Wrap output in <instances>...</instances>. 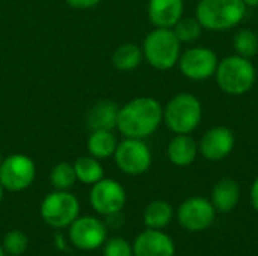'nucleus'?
<instances>
[{"label":"nucleus","mask_w":258,"mask_h":256,"mask_svg":"<svg viewBox=\"0 0 258 256\" xmlns=\"http://www.w3.org/2000/svg\"><path fill=\"white\" fill-rule=\"evenodd\" d=\"M86 145H88L89 155L98 160H104L113 157L118 142L112 130H94L91 131Z\"/></svg>","instance_id":"obj_19"},{"label":"nucleus","mask_w":258,"mask_h":256,"mask_svg":"<svg viewBox=\"0 0 258 256\" xmlns=\"http://www.w3.org/2000/svg\"><path fill=\"white\" fill-rule=\"evenodd\" d=\"M218 63V54L212 48L197 45L181 51L177 65L186 78L194 81H204L210 77H215Z\"/></svg>","instance_id":"obj_9"},{"label":"nucleus","mask_w":258,"mask_h":256,"mask_svg":"<svg viewBox=\"0 0 258 256\" xmlns=\"http://www.w3.org/2000/svg\"><path fill=\"white\" fill-rule=\"evenodd\" d=\"M113 160L116 167L122 174L138 177L145 174L151 167L153 154L144 139L124 137V140L116 145Z\"/></svg>","instance_id":"obj_7"},{"label":"nucleus","mask_w":258,"mask_h":256,"mask_svg":"<svg viewBox=\"0 0 258 256\" xmlns=\"http://www.w3.org/2000/svg\"><path fill=\"white\" fill-rule=\"evenodd\" d=\"M56 243H57V246H59V247L65 249V244H63V238H62L60 235H56Z\"/></svg>","instance_id":"obj_31"},{"label":"nucleus","mask_w":258,"mask_h":256,"mask_svg":"<svg viewBox=\"0 0 258 256\" xmlns=\"http://www.w3.org/2000/svg\"><path fill=\"white\" fill-rule=\"evenodd\" d=\"M163 122V106L153 97H138L119 107L116 130L124 137L147 139Z\"/></svg>","instance_id":"obj_1"},{"label":"nucleus","mask_w":258,"mask_h":256,"mask_svg":"<svg viewBox=\"0 0 258 256\" xmlns=\"http://www.w3.org/2000/svg\"><path fill=\"white\" fill-rule=\"evenodd\" d=\"M133 256H175V244L162 229L147 228L133 243Z\"/></svg>","instance_id":"obj_14"},{"label":"nucleus","mask_w":258,"mask_h":256,"mask_svg":"<svg viewBox=\"0 0 258 256\" xmlns=\"http://www.w3.org/2000/svg\"><path fill=\"white\" fill-rule=\"evenodd\" d=\"M3 187H2V184H0V204H2V199H3Z\"/></svg>","instance_id":"obj_32"},{"label":"nucleus","mask_w":258,"mask_h":256,"mask_svg":"<svg viewBox=\"0 0 258 256\" xmlns=\"http://www.w3.org/2000/svg\"><path fill=\"white\" fill-rule=\"evenodd\" d=\"M127 201L124 187L110 178H101L98 183L92 184L89 192V202L95 213L101 216L118 214Z\"/></svg>","instance_id":"obj_10"},{"label":"nucleus","mask_w":258,"mask_h":256,"mask_svg":"<svg viewBox=\"0 0 258 256\" xmlns=\"http://www.w3.org/2000/svg\"><path fill=\"white\" fill-rule=\"evenodd\" d=\"M236 146V136L231 128L224 125H216L209 128L200 143V154L209 161H221L227 158Z\"/></svg>","instance_id":"obj_13"},{"label":"nucleus","mask_w":258,"mask_h":256,"mask_svg":"<svg viewBox=\"0 0 258 256\" xmlns=\"http://www.w3.org/2000/svg\"><path fill=\"white\" fill-rule=\"evenodd\" d=\"M246 8H258V0H242Z\"/></svg>","instance_id":"obj_30"},{"label":"nucleus","mask_w":258,"mask_h":256,"mask_svg":"<svg viewBox=\"0 0 258 256\" xmlns=\"http://www.w3.org/2000/svg\"><path fill=\"white\" fill-rule=\"evenodd\" d=\"M175 36L181 44H194L203 33V26L197 17H181L180 21L172 27Z\"/></svg>","instance_id":"obj_24"},{"label":"nucleus","mask_w":258,"mask_h":256,"mask_svg":"<svg viewBox=\"0 0 258 256\" xmlns=\"http://www.w3.org/2000/svg\"><path fill=\"white\" fill-rule=\"evenodd\" d=\"M5 253L11 256H21L29 246V238L23 231H9L6 232V235L3 237V243H2Z\"/></svg>","instance_id":"obj_26"},{"label":"nucleus","mask_w":258,"mask_h":256,"mask_svg":"<svg viewBox=\"0 0 258 256\" xmlns=\"http://www.w3.org/2000/svg\"><path fill=\"white\" fill-rule=\"evenodd\" d=\"M2 161H3V157H2V152H0V164H2Z\"/></svg>","instance_id":"obj_34"},{"label":"nucleus","mask_w":258,"mask_h":256,"mask_svg":"<svg viewBox=\"0 0 258 256\" xmlns=\"http://www.w3.org/2000/svg\"><path fill=\"white\" fill-rule=\"evenodd\" d=\"M144 60V53L142 47L125 42L116 47V50L112 54V63L116 69L119 71H132L136 69Z\"/></svg>","instance_id":"obj_21"},{"label":"nucleus","mask_w":258,"mask_h":256,"mask_svg":"<svg viewBox=\"0 0 258 256\" xmlns=\"http://www.w3.org/2000/svg\"><path fill=\"white\" fill-rule=\"evenodd\" d=\"M184 14L183 0H150L148 18L154 27L172 29Z\"/></svg>","instance_id":"obj_15"},{"label":"nucleus","mask_w":258,"mask_h":256,"mask_svg":"<svg viewBox=\"0 0 258 256\" xmlns=\"http://www.w3.org/2000/svg\"><path fill=\"white\" fill-rule=\"evenodd\" d=\"M68 237L74 247L91 252L104 244L107 240V228L100 219L94 216H83L77 217L68 226Z\"/></svg>","instance_id":"obj_11"},{"label":"nucleus","mask_w":258,"mask_h":256,"mask_svg":"<svg viewBox=\"0 0 258 256\" xmlns=\"http://www.w3.org/2000/svg\"><path fill=\"white\" fill-rule=\"evenodd\" d=\"M119 106L112 100H98L94 103L85 116L86 127L94 130H113L118 122Z\"/></svg>","instance_id":"obj_16"},{"label":"nucleus","mask_w":258,"mask_h":256,"mask_svg":"<svg viewBox=\"0 0 258 256\" xmlns=\"http://www.w3.org/2000/svg\"><path fill=\"white\" fill-rule=\"evenodd\" d=\"M0 256H6V253H5V249H3V246L0 244Z\"/></svg>","instance_id":"obj_33"},{"label":"nucleus","mask_w":258,"mask_h":256,"mask_svg":"<svg viewBox=\"0 0 258 256\" xmlns=\"http://www.w3.org/2000/svg\"><path fill=\"white\" fill-rule=\"evenodd\" d=\"M240 199V186L233 178L219 180L212 190V204L219 213H230Z\"/></svg>","instance_id":"obj_18"},{"label":"nucleus","mask_w":258,"mask_h":256,"mask_svg":"<svg viewBox=\"0 0 258 256\" xmlns=\"http://www.w3.org/2000/svg\"><path fill=\"white\" fill-rule=\"evenodd\" d=\"M177 219L181 228L200 232L209 229L215 219H216V210L212 204V201L200 196H194L186 199L177 211Z\"/></svg>","instance_id":"obj_12"},{"label":"nucleus","mask_w":258,"mask_h":256,"mask_svg":"<svg viewBox=\"0 0 258 256\" xmlns=\"http://www.w3.org/2000/svg\"><path fill=\"white\" fill-rule=\"evenodd\" d=\"M198 143L190 134H175L168 143V160L177 167L190 166L198 155Z\"/></svg>","instance_id":"obj_17"},{"label":"nucleus","mask_w":258,"mask_h":256,"mask_svg":"<svg viewBox=\"0 0 258 256\" xmlns=\"http://www.w3.org/2000/svg\"><path fill=\"white\" fill-rule=\"evenodd\" d=\"M103 256H133V246L121 237H113L104 241Z\"/></svg>","instance_id":"obj_27"},{"label":"nucleus","mask_w":258,"mask_h":256,"mask_svg":"<svg viewBox=\"0 0 258 256\" xmlns=\"http://www.w3.org/2000/svg\"><path fill=\"white\" fill-rule=\"evenodd\" d=\"M74 170H76V178L82 184L92 186L98 183L101 178H104V170L98 158L92 155H82L74 161Z\"/></svg>","instance_id":"obj_22"},{"label":"nucleus","mask_w":258,"mask_h":256,"mask_svg":"<svg viewBox=\"0 0 258 256\" xmlns=\"http://www.w3.org/2000/svg\"><path fill=\"white\" fill-rule=\"evenodd\" d=\"M236 54L252 59L258 54V35L251 29H240L233 38Z\"/></svg>","instance_id":"obj_23"},{"label":"nucleus","mask_w":258,"mask_h":256,"mask_svg":"<svg viewBox=\"0 0 258 256\" xmlns=\"http://www.w3.org/2000/svg\"><path fill=\"white\" fill-rule=\"evenodd\" d=\"M251 204H252L254 210L258 213V177L254 180V183L251 186Z\"/></svg>","instance_id":"obj_29"},{"label":"nucleus","mask_w":258,"mask_h":256,"mask_svg":"<svg viewBox=\"0 0 258 256\" xmlns=\"http://www.w3.org/2000/svg\"><path fill=\"white\" fill-rule=\"evenodd\" d=\"M174 217V210L166 201H153L144 210V223L148 229H163Z\"/></svg>","instance_id":"obj_20"},{"label":"nucleus","mask_w":258,"mask_h":256,"mask_svg":"<svg viewBox=\"0 0 258 256\" xmlns=\"http://www.w3.org/2000/svg\"><path fill=\"white\" fill-rule=\"evenodd\" d=\"M203 119V104L189 92L174 95L163 107V122L174 134L194 133Z\"/></svg>","instance_id":"obj_4"},{"label":"nucleus","mask_w":258,"mask_h":256,"mask_svg":"<svg viewBox=\"0 0 258 256\" xmlns=\"http://www.w3.org/2000/svg\"><path fill=\"white\" fill-rule=\"evenodd\" d=\"M215 80L218 88L231 97L245 95L252 89L257 80V69L251 59L231 54L219 60Z\"/></svg>","instance_id":"obj_2"},{"label":"nucleus","mask_w":258,"mask_h":256,"mask_svg":"<svg viewBox=\"0 0 258 256\" xmlns=\"http://www.w3.org/2000/svg\"><path fill=\"white\" fill-rule=\"evenodd\" d=\"M39 213L48 226L54 229H63L79 217L80 204L68 190H54L42 199Z\"/></svg>","instance_id":"obj_6"},{"label":"nucleus","mask_w":258,"mask_h":256,"mask_svg":"<svg viewBox=\"0 0 258 256\" xmlns=\"http://www.w3.org/2000/svg\"><path fill=\"white\" fill-rule=\"evenodd\" d=\"M100 2L101 0H67V3L76 9H89V8L97 6Z\"/></svg>","instance_id":"obj_28"},{"label":"nucleus","mask_w":258,"mask_h":256,"mask_svg":"<svg viewBox=\"0 0 258 256\" xmlns=\"http://www.w3.org/2000/svg\"><path fill=\"white\" fill-rule=\"evenodd\" d=\"M144 59L159 71L172 69L181 54V42L172 29L156 27L151 30L142 44Z\"/></svg>","instance_id":"obj_5"},{"label":"nucleus","mask_w":258,"mask_h":256,"mask_svg":"<svg viewBox=\"0 0 258 256\" xmlns=\"http://www.w3.org/2000/svg\"><path fill=\"white\" fill-rule=\"evenodd\" d=\"M36 177V166L26 154H12L0 164V184L8 192H23L32 186Z\"/></svg>","instance_id":"obj_8"},{"label":"nucleus","mask_w":258,"mask_h":256,"mask_svg":"<svg viewBox=\"0 0 258 256\" xmlns=\"http://www.w3.org/2000/svg\"><path fill=\"white\" fill-rule=\"evenodd\" d=\"M246 9L242 0H200L195 8V17L203 29L225 32L243 21Z\"/></svg>","instance_id":"obj_3"},{"label":"nucleus","mask_w":258,"mask_h":256,"mask_svg":"<svg viewBox=\"0 0 258 256\" xmlns=\"http://www.w3.org/2000/svg\"><path fill=\"white\" fill-rule=\"evenodd\" d=\"M50 181H51V186L56 190H70L77 181L74 166L71 163H67V161L57 163L51 169Z\"/></svg>","instance_id":"obj_25"}]
</instances>
